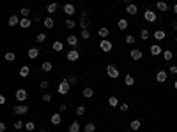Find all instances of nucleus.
I'll return each mask as SVG.
<instances>
[{
    "mask_svg": "<svg viewBox=\"0 0 177 132\" xmlns=\"http://www.w3.org/2000/svg\"><path fill=\"white\" fill-rule=\"evenodd\" d=\"M99 49H101L103 53H110V51L113 49L112 41H108V39H101V42H99Z\"/></svg>",
    "mask_w": 177,
    "mask_h": 132,
    "instance_id": "1",
    "label": "nucleus"
},
{
    "mask_svg": "<svg viewBox=\"0 0 177 132\" xmlns=\"http://www.w3.org/2000/svg\"><path fill=\"white\" fill-rule=\"evenodd\" d=\"M69 90H71V85H69V81H67V79H64V81L58 83L57 92L60 93V95H67V92H69Z\"/></svg>",
    "mask_w": 177,
    "mask_h": 132,
    "instance_id": "2",
    "label": "nucleus"
},
{
    "mask_svg": "<svg viewBox=\"0 0 177 132\" xmlns=\"http://www.w3.org/2000/svg\"><path fill=\"white\" fill-rule=\"evenodd\" d=\"M91 21H89V11H82V16H80V26L82 30H87Z\"/></svg>",
    "mask_w": 177,
    "mask_h": 132,
    "instance_id": "3",
    "label": "nucleus"
},
{
    "mask_svg": "<svg viewBox=\"0 0 177 132\" xmlns=\"http://www.w3.org/2000/svg\"><path fill=\"white\" fill-rule=\"evenodd\" d=\"M28 109H30V108H28L27 104H18V106H14V108H12L14 114H18V116H23V114H27V113H28Z\"/></svg>",
    "mask_w": 177,
    "mask_h": 132,
    "instance_id": "4",
    "label": "nucleus"
},
{
    "mask_svg": "<svg viewBox=\"0 0 177 132\" xmlns=\"http://www.w3.org/2000/svg\"><path fill=\"white\" fill-rule=\"evenodd\" d=\"M106 74H108V78L117 79V78L121 76V72H119V69H117L115 65H108V67H106Z\"/></svg>",
    "mask_w": 177,
    "mask_h": 132,
    "instance_id": "5",
    "label": "nucleus"
},
{
    "mask_svg": "<svg viewBox=\"0 0 177 132\" xmlns=\"http://www.w3.org/2000/svg\"><path fill=\"white\" fill-rule=\"evenodd\" d=\"M143 18H145V21H149V23H154V21L158 20V16H156V12H154L152 9H147V11L143 12Z\"/></svg>",
    "mask_w": 177,
    "mask_h": 132,
    "instance_id": "6",
    "label": "nucleus"
},
{
    "mask_svg": "<svg viewBox=\"0 0 177 132\" xmlns=\"http://www.w3.org/2000/svg\"><path fill=\"white\" fill-rule=\"evenodd\" d=\"M80 58V51L78 49H71V51H67V62H76Z\"/></svg>",
    "mask_w": 177,
    "mask_h": 132,
    "instance_id": "7",
    "label": "nucleus"
},
{
    "mask_svg": "<svg viewBox=\"0 0 177 132\" xmlns=\"http://www.w3.org/2000/svg\"><path fill=\"white\" fill-rule=\"evenodd\" d=\"M27 97H28V93H27L25 88H20V90H16V99H18V102H25Z\"/></svg>",
    "mask_w": 177,
    "mask_h": 132,
    "instance_id": "8",
    "label": "nucleus"
},
{
    "mask_svg": "<svg viewBox=\"0 0 177 132\" xmlns=\"http://www.w3.org/2000/svg\"><path fill=\"white\" fill-rule=\"evenodd\" d=\"M20 16H16V14H12V16H9V20H7V25L9 26H16V25H20Z\"/></svg>",
    "mask_w": 177,
    "mask_h": 132,
    "instance_id": "9",
    "label": "nucleus"
},
{
    "mask_svg": "<svg viewBox=\"0 0 177 132\" xmlns=\"http://www.w3.org/2000/svg\"><path fill=\"white\" fill-rule=\"evenodd\" d=\"M50 122H51V125H60V122H62L60 113H53V114H51V118H50Z\"/></svg>",
    "mask_w": 177,
    "mask_h": 132,
    "instance_id": "10",
    "label": "nucleus"
},
{
    "mask_svg": "<svg viewBox=\"0 0 177 132\" xmlns=\"http://www.w3.org/2000/svg\"><path fill=\"white\" fill-rule=\"evenodd\" d=\"M151 55H152V56L163 55V49H161V46H159V44H152V46H151Z\"/></svg>",
    "mask_w": 177,
    "mask_h": 132,
    "instance_id": "11",
    "label": "nucleus"
},
{
    "mask_svg": "<svg viewBox=\"0 0 177 132\" xmlns=\"http://www.w3.org/2000/svg\"><path fill=\"white\" fill-rule=\"evenodd\" d=\"M167 81V70H159L158 74H156V83H165Z\"/></svg>",
    "mask_w": 177,
    "mask_h": 132,
    "instance_id": "12",
    "label": "nucleus"
},
{
    "mask_svg": "<svg viewBox=\"0 0 177 132\" xmlns=\"http://www.w3.org/2000/svg\"><path fill=\"white\" fill-rule=\"evenodd\" d=\"M129 56H131V60H140V58L143 56V53L140 51V49H131V53H129Z\"/></svg>",
    "mask_w": 177,
    "mask_h": 132,
    "instance_id": "13",
    "label": "nucleus"
},
{
    "mask_svg": "<svg viewBox=\"0 0 177 132\" xmlns=\"http://www.w3.org/2000/svg\"><path fill=\"white\" fill-rule=\"evenodd\" d=\"M126 12L129 14V16H135V14L138 12V7H137L135 4H128V5H126Z\"/></svg>",
    "mask_w": 177,
    "mask_h": 132,
    "instance_id": "14",
    "label": "nucleus"
},
{
    "mask_svg": "<svg viewBox=\"0 0 177 132\" xmlns=\"http://www.w3.org/2000/svg\"><path fill=\"white\" fill-rule=\"evenodd\" d=\"M64 12L67 14V16H73V14L76 12L75 11V5H73V4H64Z\"/></svg>",
    "mask_w": 177,
    "mask_h": 132,
    "instance_id": "15",
    "label": "nucleus"
},
{
    "mask_svg": "<svg viewBox=\"0 0 177 132\" xmlns=\"http://www.w3.org/2000/svg\"><path fill=\"white\" fill-rule=\"evenodd\" d=\"M20 26L21 28H30L32 26V20L30 18H21L20 20Z\"/></svg>",
    "mask_w": 177,
    "mask_h": 132,
    "instance_id": "16",
    "label": "nucleus"
},
{
    "mask_svg": "<svg viewBox=\"0 0 177 132\" xmlns=\"http://www.w3.org/2000/svg\"><path fill=\"white\" fill-rule=\"evenodd\" d=\"M156 7H158L159 11H165V12H167V11H170V5H168L167 2H163V0H158V4H156Z\"/></svg>",
    "mask_w": 177,
    "mask_h": 132,
    "instance_id": "17",
    "label": "nucleus"
},
{
    "mask_svg": "<svg viewBox=\"0 0 177 132\" xmlns=\"http://www.w3.org/2000/svg\"><path fill=\"white\" fill-rule=\"evenodd\" d=\"M43 25L48 28V30H51V28L55 26V21H53V18H44L43 20Z\"/></svg>",
    "mask_w": 177,
    "mask_h": 132,
    "instance_id": "18",
    "label": "nucleus"
},
{
    "mask_svg": "<svg viewBox=\"0 0 177 132\" xmlns=\"http://www.w3.org/2000/svg\"><path fill=\"white\" fill-rule=\"evenodd\" d=\"M27 55H28V58H32V60H36V58L39 56V49H37V48H30Z\"/></svg>",
    "mask_w": 177,
    "mask_h": 132,
    "instance_id": "19",
    "label": "nucleus"
},
{
    "mask_svg": "<svg viewBox=\"0 0 177 132\" xmlns=\"http://www.w3.org/2000/svg\"><path fill=\"white\" fill-rule=\"evenodd\" d=\"M97 34H99V37H103V39H106V37L110 35V30H108L106 26H101L99 30H97Z\"/></svg>",
    "mask_w": 177,
    "mask_h": 132,
    "instance_id": "20",
    "label": "nucleus"
},
{
    "mask_svg": "<svg viewBox=\"0 0 177 132\" xmlns=\"http://www.w3.org/2000/svg\"><path fill=\"white\" fill-rule=\"evenodd\" d=\"M152 37H154V39H156V41H163V39H165V37H167V34H165V32H163V30H156V32H154V34H152Z\"/></svg>",
    "mask_w": 177,
    "mask_h": 132,
    "instance_id": "21",
    "label": "nucleus"
},
{
    "mask_svg": "<svg viewBox=\"0 0 177 132\" xmlns=\"http://www.w3.org/2000/svg\"><path fill=\"white\" fill-rule=\"evenodd\" d=\"M28 74H30V67H28V65H23V67L20 69V76H21V78H28Z\"/></svg>",
    "mask_w": 177,
    "mask_h": 132,
    "instance_id": "22",
    "label": "nucleus"
},
{
    "mask_svg": "<svg viewBox=\"0 0 177 132\" xmlns=\"http://www.w3.org/2000/svg\"><path fill=\"white\" fill-rule=\"evenodd\" d=\"M142 127V123H140V120H133V122H129V129L135 132V130H138Z\"/></svg>",
    "mask_w": 177,
    "mask_h": 132,
    "instance_id": "23",
    "label": "nucleus"
},
{
    "mask_svg": "<svg viewBox=\"0 0 177 132\" xmlns=\"http://www.w3.org/2000/svg\"><path fill=\"white\" fill-rule=\"evenodd\" d=\"M108 104H110L112 108H119V99H117L115 95H110V99H108Z\"/></svg>",
    "mask_w": 177,
    "mask_h": 132,
    "instance_id": "24",
    "label": "nucleus"
},
{
    "mask_svg": "<svg viewBox=\"0 0 177 132\" xmlns=\"http://www.w3.org/2000/svg\"><path fill=\"white\" fill-rule=\"evenodd\" d=\"M92 95H94V90H92L91 86H87V88H83V97H85V99H91Z\"/></svg>",
    "mask_w": 177,
    "mask_h": 132,
    "instance_id": "25",
    "label": "nucleus"
},
{
    "mask_svg": "<svg viewBox=\"0 0 177 132\" xmlns=\"http://www.w3.org/2000/svg\"><path fill=\"white\" fill-rule=\"evenodd\" d=\"M117 26H119V30H126V28L129 26V23H128V20H119V23H117Z\"/></svg>",
    "mask_w": 177,
    "mask_h": 132,
    "instance_id": "26",
    "label": "nucleus"
},
{
    "mask_svg": "<svg viewBox=\"0 0 177 132\" xmlns=\"http://www.w3.org/2000/svg\"><path fill=\"white\" fill-rule=\"evenodd\" d=\"M69 132H80V123L75 120V122H71V125H69Z\"/></svg>",
    "mask_w": 177,
    "mask_h": 132,
    "instance_id": "27",
    "label": "nucleus"
},
{
    "mask_svg": "<svg viewBox=\"0 0 177 132\" xmlns=\"http://www.w3.org/2000/svg\"><path fill=\"white\" fill-rule=\"evenodd\" d=\"M149 37H151V32L147 30V28H143V30L140 32V41H147Z\"/></svg>",
    "mask_w": 177,
    "mask_h": 132,
    "instance_id": "28",
    "label": "nucleus"
},
{
    "mask_svg": "<svg viewBox=\"0 0 177 132\" xmlns=\"http://www.w3.org/2000/svg\"><path fill=\"white\" fill-rule=\"evenodd\" d=\"M53 49H55V51H62V49H64V42H62V41H55V42H53Z\"/></svg>",
    "mask_w": 177,
    "mask_h": 132,
    "instance_id": "29",
    "label": "nucleus"
},
{
    "mask_svg": "<svg viewBox=\"0 0 177 132\" xmlns=\"http://www.w3.org/2000/svg\"><path fill=\"white\" fill-rule=\"evenodd\" d=\"M41 69H43L44 72H51V69H53V65H51V62H43V65H41Z\"/></svg>",
    "mask_w": 177,
    "mask_h": 132,
    "instance_id": "30",
    "label": "nucleus"
},
{
    "mask_svg": "<svg viewBox=\"0 0 177 132\" xmlns=\"http://www.w3.org/2000/svg\"><path fill=\"white\" fill-rule=\"evenodd\" d=\"M85 132H96V123H92V122H89V123H85Z\"/></svg>",
    "mask_w": 177,
    "mask_h": 132,
    "instance_id": "31",
    "label": "nucleus"
},
{
    "mask_svg": "<svg viewBox=\"0 0 177 132\" xmlns=\"http://www.w3.org/2000/svg\"><path fill=\"white\" fill-rule=\"evenodd\" d=\"M67 44H69V46H76V44H78V37L76 35H69L67 37Z\"/></svg>",
    "mask_w": 177,
    "mask_h": 132,
    "instance_id": "32",
    "label": "nucleus"
},
{
    "mask_svg": "<svg viewBox=\"0 0 177 132\" xmlns=\"http://www.w3.org/2000/svg\"><path fill=\"white\" fill-rule=\"evenodd\" d=\"M163 58H165V62H170L172 58H174V53H172L170 49H165V51H163Z\"/></svg>",
    "mask_w": 177,
    "mask_h": 132,
    "instance_id": "33",
    "label": "nucleus"
},
{
    "mask_svg": "<svg viewBox=\"0 0 177 132\" xmlns=\"http://www.w3.org/2000/svg\"><path fill=\"white\" fill-rule=\"evenodd\" d=\"M124 83H126L128 86H133V85H135V78H133L131 74H126V78H124Z\"/></svg>",
    "mask_w": 177,
    "mask_h": 132,
    "instance_id": "34",
    "label": "nucleus"
},
{
    "mask_svg": "<svg viewBox=\"0 0 177 132\" xmlns=\"http://www.w3.org/2000/svg\"><path fill=\"white\" fill-rule=\"evenodd\" d=\"M34 129H36V123L34 122H27L25 123V130L27 132H34Z\"/></svg>",
    "mask_w": 177,
    "mask_h": 132,
    "instance_id": "35",
    "label": "nucleus"
},
{
    "mask_svg": "<svg viewBox=\"0 0 177 132\" xmlns=\"http://www.w3.org/2000/svg\"><path fill=\"white\" fill-rule=\"evenodd\" d=\"M4 58H5L7 62H14V60H16V55L9 51V53H5V55H4Z\"/></svg>",
    "mask_w": 177,
    "mask_h": 132,
    "instance_id": "36",
    "label": "nucleus"
},
{
    "mask_svg": "<svg viewBox=\"0 0 177 132\" xmlns=\"http://www.w3.org/2000/svg\"><path fill=\"white\" fill-rule=\"evenodd\" d=\"M66 79L69 81L71 86H76V85H78V78H76V76H69V78H66Z\"/></svg>",
    "mask_w": 177,
    "mask_h": 132,
    "instance_id": "37",
    "label": "nucleus"
},
{
    "mask_svg": "<svg viewBox=\"0 0 177 132\" xmlns=\"http://www.w3.org/2000/svg\"><path fill=\"white\" fill-rule=\"evenodd\" d=\"M57 11V4L55 2H51V4H48V7H46V12H50V14H53Z\"/></svg>",
    "mask_w": 177,
    "mask_h": 132,
    "instance_id": "38",
    "label": "nucleus"
},
{
    "mask_svg": "<svg viewBox=\"0 0 177 132\" xmlns=\"http://www.w3.org/2000/svg\"><path fill=\"white\" fill-rule=\"evenodd\" d=\"M20 14H21V18H28V14H30V9H28V7H23V9H20Z\"/></svg>",
    "mask_w": 177,
    "mask_h": 132,
    "instance_id": "39",
    "label": "nucleus"
},
{
    "mask_svg": "<svg viewBox=\"0 0 177 132\" xmlns=\"http://www.w3.org/2000/svg\"><path fill=\"white\" fill-rule=\"evenodd\" d=\"M119 109H121L122 113H128V111H129V104H128V102H122V104H119Z\"/></svg>",
    "mask_w": 177,
    "mask_h": 132,
    "instance_id": "40",
    "label": "nucleus"
},
{
    "mask_svg": "<svg viewBox=\"0 0 177 132\" xmlns=\"http://www.w3.org/2000/svg\"><path fill=\"white\" fill-rule=\"evenodd\" d=\"M64 25H66V28H69V30H71V28H75V26H76V23L73 21V20H66V23H64Z\"/></svg>",
    "mask_w": 177,
    "mask_h": 132,
    "instance_id": "41",
    "label": "nucleus"
},
{
    "mask_svg": "<svg viewBox=\"0 0 177 132\" xmlns=\"http://www.w3.org/2000/svg\"><path fill=\"white\" fill-rule=\"evenodd\" d=\"M25 127V123L21 122V120H16V122H14V129H16V130H21Z\"/></svg>",
    "mask_w": 177,
    "mask_h": 132,
    "instance_id": "42",
    "label": "nucleus"
},
{
    "mask_svg": "<svg viewBox=\"0 0 177 132\" xmlns=\"http://www.w3.org/2000/svg\"><path fill=\"white\" fill-rule=\"evenodd\" d=\"M85 114V106H78L76 108V116H83Z\"/></svg>",
    "mask_w": 177,
    "mask_h": 132,
    "instance_id": "43",
    "label": "nucleus"
},
{
    "mask_svg": "<svg viewBox=\"0 0 177 132\" xmlns=\"http://www.w3.org/2000/svg\"><path fill=\"white\" fill-rule=\"evenodd\" d=\"M126 42H128V44H135V42H137V37H135V35H131V34H129V35L126 37Z\"/></svg>",
    "mask_w": 177,
    "mask_h": 132,
    "instance_id": "44",
    "label": "nucleus"
},
{
    "mask_svg": "<svg viewBox=\"0 0 177 132\" xmlns=\"http://www.w3.org/2000/svg\"><path fill=\"white\" fill-rule=\"evenodd\" d=\"M36 41H37V42H44V41H46V34H37Z\"/></svg>",
    "mask_w": 177,
    "mask_h": 132,
    "instance_id": "45",
    "label": "nucleus"
},
{
    "mask_svg": "<svg viewBox=\"0 0 177 132\" xmlns=\"http://www.w3.org/2000/svg\"><path fill=\"white\" fill-rule=\"evenodd\" d=\"M39 86H41V88H43V90H46V88H48V86H50V83H48V81H46V79H43V81H41V83H39Z\"/></svg>",
    "mask_w": 177,
    "mask_h": 132,
    "instance_id": "46",
    "label": "nucleus"
},
{
    "mask_svg": "<svg viewBox=\"0 0 177 132\" xmlns=\"http://www.w3.org/2000/svg\"><path fill=\"white\" fill-rule=\"evenodd\" d=\"M89 37H91L89 30H82V39H89Z\"/></svg>",
    "mask_w": 177,
    "mask_h": 132,
    "instance_id": "47",
    "label": "nucleus"
},
{
    "mask_svg": "<svg viewBox=\"0 0 177 132\" xmlns=\"http://www.w3.org/2000/svg\"><path fill=\"white\" fill-rule=\"evenodd\" d=\"M43 100H44V102H50V100H51V95H50V93H44V95H43Z\"/></svg>",
    "mask_w": 177,
    "mask_h": 132,
    "instance_id": "48",
    "label": "nucleus"
},
{
    "mask_svg": "<svg viewBox=\"0 0 177 132\" xmlns=\"http://www.w3.org/2000/svg\"><path fill=\"white\" fill-rule=\"evenodd\" d=\"M170 74H177V65H170Z\"/></svg>",
    "mask_w": 177,
    "mask_h": 132,
    "instance_id": "49",
    "label": "nucleus"
},
{
    "mask_svg": "<svg viewBox=\"0 0 177 132\" xmlns=\"http://www.w3.org/2000/svg\"><path fill=\"white\" fill-rule=\"evenodd\" d=\"M58 111H67V106L66 104H60V106H58Z\"/></svg>",
    "mask_w": 177,
    "mask_h": 132,
    "instance_id": "50",
    "label": "nucleus"
},
{
    "mask_svg": "<svg viewBox=\"0 0 177 132\" xmlns=\"http://www.w3.org/2000/svg\"><path fill=\"white\" fill-rule=\"evenodd\" d=\"M172 30L177 34V21H174V23H172Z\"/></svg>",
    "mask_w": 177,
    "mask_h": 132,
    "instance_id": "51",
    "label": "nucleus"
},
{
    "mask_svg": "<svg viewBox=\"0 0 177 132\" xmlns=\"http://www.w3.org/2000/svg\"><path fill=\"white\" fill-rule=\"evenodd\" d=\"M0 104H2V106L5 104V97H4V95H0Z\"/></svg>",
    "mask_w": 177,
    "mask_h": 132,
    "instance_id": "52",
    "label": "nucleus"
},
{
    "mask_svg": "<svg viewBox=\"0 0 177 132\" xmlns=\"http://www.w3.org/2000/svg\"><path fill=\"white\" fill-rule=\"evenodd\" d=\"M0 132H5V123H0Z\"/></svg>",
    "mask_w": 177,
    "mask_h": 132,
    "instance_id": "53",
    "label": "nucleus"
},
{
    "mask_svg": "<svg viewBox=\"0 0 177 132\" xmlns=\"http://www.w3.org/2000/svg\"><path fill=\"white\" fill-rule=\"evenodd\" d=\"M172 11H174V14H177V4H175V5L172 7Z\"/></svg>",
    "mask_w": 177,
    "mask_h": 132,
    "instance_id": "54",
    "label": "nucleus"
},
{
    "mask_svg": "<svg viewBox=\"0 0 177 132\" xmlns=\"http://www.w3.org/2000/svg\"><path fill=\"white\" fill-rule=\"evenodd\" d=\"M124 4L128 5V4H133V0H124Z\"/></svg>",
    "mask_w": 177,
    "mask_h": 132,
    "instance_id": "55",
    "label": "nucleus"
},
{
    "mask_svg": "<svg viewBox=\"0 0 177 132\" xmlns=\"http://www.w3.org/2000/svg\"><path fill=\"white\" fill-rule=\"evenodd\" d=\"M174 88H175V90H177V81H175V83H174Z\"/></svg>",
    "mask_w": 177,
    "mask_h": 132,
    "instance_id": "56",
    "label": "nucleus"
},
{
    "mask_svg": "<svg viewBox=\"0 0 177 132\" xmlns=\"http://www.w3.org/2000/svg\"><path fill=\"white\" fill-rule=\"evenodd\" d=\"M39 132H46V130H44V129H41V130H39Z\"/></svg>",
    "mask_w": 177,
    "mask_h": 132,
    "instance_id": "57",
    "label": "nucleus"
},
{
    "mask_svg": "<svg viewBox=\"0 0 177 132\" xmlns=\"http://www.w3.org/2000/svg\"><path fill=\"white\" fill-rule=\"evenodd\" d=\"M14 132H21V130H14Z\"/></svg>",
    "mask_w": 177,
    "mask_h": 132,
    "instance_id": "58",
    "label": "nucleus"
},
{
    "mask_svg": "<svg viewBox=\"0 0 177 132\" xmlns=\"http://www.w3.org/2000/svg\"><path fill=\"white\" fill-rule=\"evenodd\" d=\"M175 42H177V35H175Z\"/></svg>",
    "mask_w": 177,
    "mask_h": 132,
    "instance_id": "59",
    "label": "nucleus"
}]
</instances>
